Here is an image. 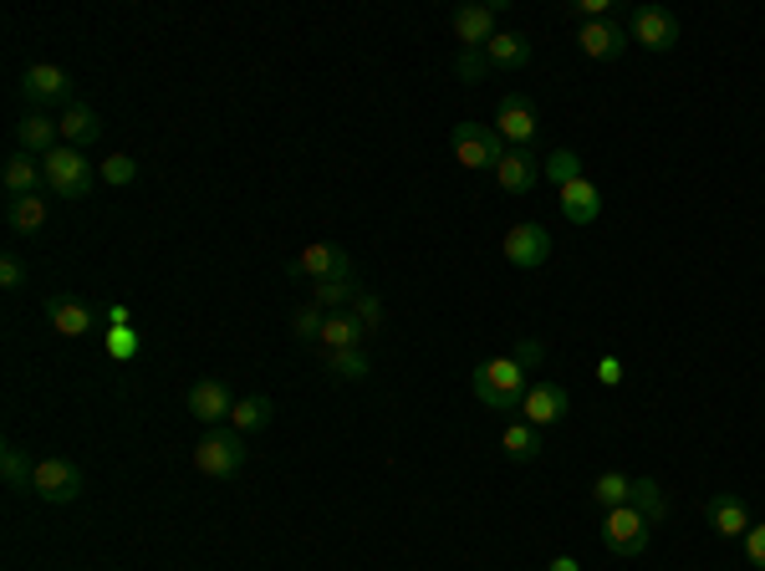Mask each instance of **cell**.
<instances>
[{"mask_svg":"<svg viewBox=\"0 0 765 571\" xmlns=\"http://www.w3.org/2000/svg\"><path fill=\"white\" fill-rule=\"evenodd\" d=\"M542 179H552L556 189H567V184H577V179H587V163H581L577 148H556V154L542 159Z\"/></svg>","mask_w":765,"mask_h":571,"instance_id":"cell-26","label":"cell"},{"mask_svg":"<svg viewBox=\"0 0 765 571\" xmlns=\"http://www.w3.org/2000/svg\"><path fill=\"white\" fill-rule=\"evenodd\" d=\"M628 36L638 46H648V52H673L679 36H684V27H679V15L669 6H638L633 21H628Z\"/></svg>","mask_w":765,"mask_h":571,"instance_id":"cell-7","label":"cell"},{"mask_svg":"<svg viewBox=\"0 0 765 571\" xmlns=\"http://www.w3.org/2000/svg\"><path fill=\"white\" fill-rule=\"evenodd\" d=\"M15 148H21V154H36V159H46L52 148H62V123H52L46 113H27V118L15 123Z\"/></svg>","mask_w":765,"mask_h":571,"instance_id":"cell-19","label":"cell"},{"mask_svg":"<svg viewBox=\"0 0 765 571\" xmlns=\"http://www.w3.org/2000/svg\"><path fill=\"white\" fill-rule=\"evenodd\" d=\"M740 541H745V561L765 571V520H761V526H751V531L740 536Z\"/></svg>","mask_w":765,"mask_h":571,"instance_id":"cell-40","label":"cell"},{"mask_svg":"<svg viewBox=\"0 0 765 571\" xmlns=\"http://www.w3.org/2000/svg\"><path fill=\"white\" fill-rule=\"evenodd\" d=\"M271 419H276V403L265 399V393H251V399L235 403V413H230V429H235V434H255V429H265Z\"/></svg>","mask_w":765,"mask_h":571,"instance_id":"cell-28","label":"cell"},{"mask_svg":"<svg viewBox=\"0 0 765 571\" xmlns=\"http://www.w3.org/2000/svg\"><path fill=\"white\" fill-rule=\"evenodd\" d=\"M107 327H128V306H123V302L107 306Z\"/></svg>","mask_w":765,"mask_h":571,"instance_id":"cell-44","label":"cell"},{"mask_svg":"<svg viewBox=\"0 0 765 571\" xmlns=\"http://www.w3.org/2000/svg\"><path fill=\"white\" fill-rule=\"evenodd\" d=\"M322 327H327V311H322L317 302L302 306V311L291 317V332H296V342H322Z\"/></svg>","mask_w":765,"mask_h":571,"instance_id":"cell-35","label":"cell"},{"mask_svg":"<svg viewBox=\"0 0 765 571\" xmlns=\"http://www.w3.org/2000/svg\"><path fill=\"white\" fill-rule=\"evenodd\" d=\"M454 72H460V82H480V77L490 72V56H485V52H460Z\"/></svg>","mask_w":765,"mask_h":571,"instance_id":"cell-39","label":"cell"},{"mask_svg":"<svg viewBox=\"0 0 765 571\" xmlns=\"http://www.w3.org/2000/svg\"><path fill=\"white\" fill-rule=\"evenodd\" d=\"M648 541H653V526H648L643 516H638L633 505H618V510H602V546L612 551V557L633 561L648 551Z\"/></svg>","mask_w":765,"mask_h":571,"instance_id":"cell-5","label":"cell"},{"mask_svg":"<svg viewBox=\"0 0 765 571\" xmlns=\"http://www.w3.org/2000/svg\"><path fill=\"white\" fill-rule=\"evenodd\" d=\"M291 276H306L312 286H317V281L353 276V255H347L343 245H332V240H317V245H306V251L291 261Z\"/></svg>","mask_w":765,"mask_h":571,"instance_id":"cell-10","label":"cell"},{"mask_svg":"<svg viewBox=\"0 0 765 571\" xmlns=\"http://www.w3.org/2000/svg\"><path fill=\"white\" fill-rule=\"evenodd\" d=\"M0 286H6V292H21V286H27V261L15 251L0 255Z\"/></svg>","mask_w":765,"mask_h":571,"instance_id":"cell-38","label":"cell"},{"mask_svg":"<svg viewBox=\"0 0 765 571\" xmlns=\"http://www.w3.org/2000/svg\"><path fill=\"white\" fill-rule=\"evenodd\" d=\"M704 520H710V531L714 536H725V541H735V536L751 531V505L740 500V495L720 490L704 500Z\"/></svg>","mask_w":765,"mask_h":571,"instance_id":"cell-16","label":"cell"},{"mask_svg":"<svg viewBox=\"0 0 765 571\" xmlns=\"http://www.w3.org/2000/svg\"><path fill=\"white\" fill-rule=\"evenodd\" d=\"M41 169H46V189H52L56 200H87L97 184V163H87V154L72 144L52 148V154L41 159Z\"/></svg>","mask_w":765,"mask_h":571,"instance_id":"cell-2","label":"cell"},{"mask_svg":"<svg viewBox=\"0 0 765 571\" xmlns=\"http://www.w3.org/2000/svg\"><path fill=\"white\" fill-rule=\"evenodd\" d=\"M542 352H546V347H542V342H536V337H521V342H515V347H511V358H515V362H521V368H526V372H531V368H536V362H542Z\"/></svg>","mask_w":765,"mask_h":571,"instance_id":"cell-41","label":"cell"},{"mask_svg":"<svg viewBox=\"0 0 765 571\" xmlns=\"http://www.w3.org/2000/svg\"><path fill=\"white\" fill-rule=\"evenodd\" d=\"M546 571H581V561H577V557H556Z\"/></svg>","mask_w":765,"mask_h":571,"instance_id":"cell-45","label":"cell"},{"mask_svg":"<svg viewBox=\"0 0 765 571\" xmlns=\"http://www.w3.org/2000/svg\"><path fill=\"white\" fill-rule=\"evenodd\" d=\"M185 409L195 413L199 424H220V419L235 413V399H230V388H224L220 378H199V383H189Z\"/></svg>","mask_w":765,"mask_h":571,"instance_id":"cell-15","label":"cell"},{"mask_svg":"<svg viewBox=\"0 0 765 571\" xmlns=\"http://www.w3.org/2000/svg\"><path fill=\"white\" fill-rule=\"evenodd\" d=\"M501 450H505L511 465H531V459H542V429L526 424V419H521V424H505Z\"/></svg>","mask_w":765,"mask_h":571,"instance_id":"cell-24","label":"cell"},{"mask_svg":"<svg viewBox=\"0 0 765 571\" xmlns=\"http://www.w3.org/2000/svg\"><path fill=\"white\" fill-rule=\"evenodd\" d=\"M97 179H103V184H113V189L133 184V179H138V159H133V154H113V159L97 163Z\"/></svg>","mask_w":765,"mask_h":571,"instance_id":"cell-34","label":"cell"},{"mask_svg":"<svg viewBox=\"0 0 765 571\" xmlns=\"http://www.w3.org/2000/svg\"><path fill=\"white\" fill-rule=\"evenodd\" d=\"M505 11V0H490V6H460L454 11V41H460V52H485L490 41H495V15Z\"/></svg>","mask_w":765,"mask_h":571,"instance_id":"cell-11","label":"cell"},{"mask_svg":"<svg viewBox=\"0 0 765 571\" xmlns=\"http://www.w3.org/2000/svg\"><path fill=\"white\" fill-rule=\"evenodd\" d=\"M495 179H501L505 194H531L536 179H542V159L531 148H505V159L495 163Z\"/></svg>","mask_w":765,"mask_h":571,"instance_id":"cell-17","label":"cell"},{"mask_svg":"<svg viewBox=\"0 0 765 571\" xmlns=\"http://www.w3.org/2000/svg\"><path fill=\"white\" fill-rule=\"evenodd\" d=\"M628 505H633L648 526H659V520L669 516V500H663V490H659V479L653 475H633V495H628Z\"/></svg>","mask_w":765,"mask_h":571,"instance_id":"cell-25","label":"cell"},{"mask_svg":"<svg viewBox=\"0 0 765 571\" xmlns=\"http://www.w3.org/2000/svg\"><path fill=\"white\" fill-rule=\"evenodd\" d=\"M21 93H27V103H77L72 97V77H66L56 62H31L27 72H21Z\"/></svg>","mask_w":765,"mask_h":571,"instance_id":"cell-12","label":"cell"},{"mask_svg":"<svg viewBox=\"0 0 765 571\" xmlns=\"http://www.w3.org/2000/svg\"><path fill=\"white\" fill-rule=\"evenodd\" d=\"M195 469L205 479H235L245 469V444H240L235 429H210V434L195 444Z\"/></svg>","mask_w":765,"mask_h":571,"instance_id":"cell-3","label":"cell"},{"mask_svg":"<svg viewBox=\"0 0 765 571\" xmlns=\"http://www.w3.org/2000/svg\"><path fill=\"white\" fill-rule=\"evenodd\" d=\"M327 358L332 378H347V383H363L368 378V352L363 347H337V352H322Z\"/></svg>","mask_w":765,"mask_h":571,"instance_id":"cell-31","label":"cell"},{"mask_svg":"<svg viewBox=\"0 0 765 571\" xmlns=\"http://www.w3.org/2000/svg\"><path fill=\"white\" fill-rule=\"evenodd\" d=\"M536 128H542V118H536V103H531L526 93H505L501 103H495V134H501L511 148H531Z\"/></svg>","mask_w":765,"mask_h":571,"instance_id":"cell-8","label":"cell"},{"mask_svg":"<svg viewBox=\"0 0 765 571\" xmlns=\"http://www.w3.org/2000/svg\"><path fill=\"white\" fill-rule=\"evenodd\" d=\"M628 31L618 27V21H581L577 27V46L581 56H593V62H618L622 52H628Z\"/></svg>","mask_w":765,"mask_h":571,"instance_id":"cell-14","label":"cell"},{"mask_svg":"<svg viewBox=\"0 0 765 571\" xmlns=\"http://www.w3.org/2000/svg\"><path fill=\"white\" fill-rule=\"evenodd\" d=\"M567 403H572L567 388L552 383V378H542V383L526 388V399H521V419H526V424H536V429L562 424V419H567Z\"/></svg>","mask_w":765,"mask_h":571,"instance_id":"cell-13","label":"cell"},{"mask_svg":"<svg viewBox=\"0 0 765 571\" xmlns=\"http://www.w3.org/2000/svg\"><path fill=\"white\" fill-rule=\"evenodd\" d=\"M0 179H6V194H11V200H27V194H41L46 169L36 163V154H21V148H15L11 159H6V173H0Z\"/></svg>","mask_w":765,"mask_h":571,"instance_id":"cell-20","label":"cell"},{"mask_svg":"<svg viewBox=\"0 0 765 571\" xmlns=\"http://www.w3.org/2000/svg\"><path fill=\"white\" fill-rule=\"evenodd\" d=\"M46 321H52L62 337H87L97 327L93 306L77 302V296H46Z\"/></svg>","mask_w":765,"mask_h":571,"instance_id":"cell-18","label":"cell"},{"mask_svg":"<svg viewBox=\"0 0 765 571\" xmlns=\"http://www.w3.org/2000/svg\"><path fill=\"white\" fill-rule=\"evenodd\" d=\"M470 388H475V399L485 403V409H495V413H511V409H521V399H526V368L505 352V358H490V362H480L475 372H470Z\"/></svg>","mask_w":765,"mask_h":571,"instance_id":"cell-1","label":"cell"},{"mask_svg":"<svg viewBox=\"0 0 765 571\" xmlns=\"http://www.w3.org/2000/svg\"><path fill=\"white\" fill-rule=\"evenodd\" d=\"M505 261H511L515 271H536L552 261V230L536 225V220H526V225H511L505 230Z\"/></svg>","mask_w":765,"mask_h":571,"instance_id":"cell-9","label":"cell"},{"mask_svg":"<svg viewBox=\"0 0 765 571\" xmlns=\"http://www.w3.org/2000/svg\"><path fill=\"white\" fill-rule=\"evenodd\" d=\"M0 475H6V485H11V490H31V475H36V465H27V450L6 444V450H0Z\"/></svg>","mask_w":765,"mask_h":571,"instance_id":"cell-33","label":"cell"},{"mask_svg":"<svg viewBox=\"0 0 765 571\" xmlns=\"http://www.w3.org/2000/svg\"><path fill=\"white\" fill-rule=\"evenodd\" d=\"M556 194H562V214H567L572 225H593L597 214H602V189L593 179H577V184L556 189Z\"/></svg>","mask_w":765,"mask_h":571,"instance_id":"cell-21","label":"cell"},{"mask_svg":"<svg viewBox=\"0 0 765 571\" xmlns=\"http://www.w3.org/2000/svg\"><path fill=\"white\" fill-rule=\"evenodd\" d=\"M597 378H602L607 388H618L622 383V358H602L597 362Z\"/></svg>","mask_w":765,"mask_h":571,"instance_id":"cell-43","label":"cell"},{"mask_svg":"<svg viewBox=\"0 0 765 571\" xmlns=\"http://www.w3.org/2000/svg\"><path fill=\"white\" fill-rule=\"evenodd\" d=\"M363 321L353 311H327V327H322V352H337V347H357L363 342Z\"/></svg>","mask_w":765,"mask_h":571,"instance_id":"cell-27","label":"cell"},{"mask_svg":"<svg viewBox=\"0 0 765 571\" xmlns=\"http://www.w3.org/2000/svg\"><path fill=\"white\" fill-rule=\"evenodd\" d=\"M107 358H118V362H128V358H138V332L133 327H107Z\"/></svg>","mask_w":765,"mask_h":571,"instance_id":"cell-36","label":"cell"},{"mask_svg":"<svg viewBox=\"0 0 765 571\" xmlns=\"http://www.w3.org/2000/svg\"><path fill=\"white\" fill-rule=\"evenodd\" d=\"M485 56H490V72H521L531 62V41L521 31H495Z\"/></svg>","mask_w":765,"mask_h":571,"instance_id":"cell-23","label":"cell"},{"mask_svg":"<svg viewBox=\"0 0 765 571\" xmlns=\"http://www.w3.org/2000/svg\"><path fill=\"white\" fill-rule=\"evenodd\" d=\"M628 495H633V475H622V469H602L593 485V500L602 505V510H618V505H628Z\"/></svg>","mask_w":765,"mask_h":571,"instance_id":"cell-30","label":"cell"},{"mask_svg":"<svg viewBox=\"0 0 765 571\" xmlns=\"http://www.w3.org/2000/svg\"><path fill=\"white\" fill-rule=\"evenodd\" d=\"M449 144H454V159H460L464 169H495V163L505 159V148H511L501 134H495V123H454Z\"/></svg>","mask_w":765,"mask_h":571,"instance_id":"cell-4","label":"cell"},{"mask_svg":"<svg viewBox=\"0 0 765 571\" xmlns=\"http://www.w3.org/2000/svg\"><path fill=\"white\" fill-rule=\"evenodd\" d=\"M31 495L46 505H72L82 495V469L72 465V459H62V454H46V459H36Z\"/></svg>","mask_w":765,"mask_h":571,"instance_id":"cell-6","label":"cell"},{"mask_svg":"<svg viewBox=\"0 0 765 571\" xmlns=\"http://www.w3.org/2000/svg\"><path fill=\"white\" fill-rule=\"evenodd\" d=\"M353 317L368 327V332H378L382 327V302L373 292H357V302H353Z\"/></svg>","mask_w":765,"mask_h":571,"instance_id":"cell-37","label":"cell"},{"mask_svg":"<svg viewBox=\"0 0 765 571\" xmlns=\"http://www.w3.org/2000/svg\"><path fill=\"white\" fill-rule=\"evenodd\" d=\"M6 225H11V235H36V230L46 225V200H41V194L11 200L6 204Z\"/></svg>","mask_w":765,"mask_h":571,"instance_id":"cell-29","label":"cell"},{"mask_svg":"<svg viewBox=\"0 0 765 571\" xmlns=\"http://www.w3.org/2000/svg\"><path fill=\"white\" fill-rule=\"evenodd\" d=\"M607 11H612V0H577L572 6V15H581V21H607Z\"/></svg>","mask_w":765,"mask_h":571,"instance_id":"cell-42","label":"cell"},{"mask_svg":"<svg viewBox=\"0 0 765 571\" xmlns=\"http://www.w3.org/2000/svg\"><path fill=\"white\" fill-rule=\"evenodd\" d=\"M56 123H62V144H72V148H87L103 138V118H97V107H87V103H72Z\"/></svg>","mask_w":765,"mask_h":571,"instance_id":"cell-22","label":"cell"},{"mask_svg":"<svg viewBox=\"0 0 765 571\" xmlns=\"http://www.w3.org/2000/svg\"><path fill=\"white\" fill-rule=\"evenodd\" d=\"M312 302H317L322 311H347V306L357 302V286H353V276H337V281H317V292H312Z\"/></svg>","mask_w":765,"mask_h":571,"instance_id":"cell-32","label":"cell"}]
</instances>
